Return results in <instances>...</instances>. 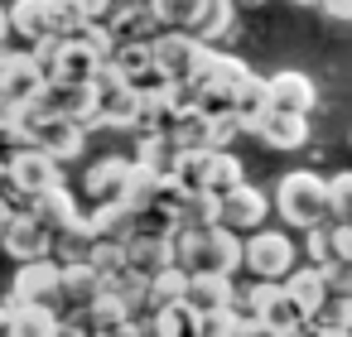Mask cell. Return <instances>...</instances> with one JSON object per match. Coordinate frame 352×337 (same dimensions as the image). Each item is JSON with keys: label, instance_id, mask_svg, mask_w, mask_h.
Returning a JSON list of instances; mask_svg holds the SVG:
<instances>
[{"label": "cell", "instance_id": "cell-8", "mask_svg": "<svg viewBox=\"0 0 352 337\" xmlns=\"http://www.w3.org/2000/svg\"><path fill=\"white\" fill-rule=\"evenodd\" d=\"M58 275H63V265H58L54 255L15 265V279H10V303H58Z\"/></svg>", "mask_w": 352, "mask_h": 337}, {"label": "cell", "instance_id": "cell-9", "mask_svg": "<svg viewBox=\"0 0 352 337\" xmlns=\"http://www.w3.org/2000/svg\"><path fill=\"white\" fill-rule=\"evenodd\" d=\"M251 135L265 145V150H280V154H289V150H304L309 145V116H294V111H265L256 126H251Z\"/></svg>", "mask_w": 352, "mask_h": 337}, {"label": "cell", "instance_id": "cell-12", "mask_svg": "<svg viewBox=\"0 0 352 337\" xmlns=\"http://www.w3.org/2000/svg\"><path fill=\"white\" fill-rule=\"evenodd\" d=\"M265 87H270V106H275V111L309 116V111L318 106V87H314V78H309V73L280 68V73H270V78H265Z\"/></svg>", "mask_w": 352, "mask_h": 337}, {"label": "cell", "instance_id": "cell-5", "mask_svg": "<svg viewBox=\"0 0 352 337\" xmlns=\"http://www.w3.org/2000/svg\"><path fill=\"white\" fill-rule=\"evenodd\" d=\"M299 265V246L285 231H251L241 236V270H251L256 279H285Z\"/></svg>", "mask_w": 352, "mask_h": 337}, {"label": "cell", "instance_id": "cell-19", "mask_svg": "<svg viewBox=\"0 0 352 337\" xmlns=\"http://www.w3.org/2000/svg\"><path fill=\"white\" fill-rule=\"evenodd\" d=\"M97 294H102V275H97L87 260H68L63 275H58V299H63L73 313H82Z\"/></svg>", "mask_w": 352, "mask_h": 337}, {"label": "cell", "instance_id": "cell-37", "mask_svg": "<svg viewBox=\"0 0 352 337\" xmlns=\"http://www.w3.org/2000/svg\"><path fill=\"white\" fill-rule=\"evenodd\" d=\"M236 337H285V332H280V327H270V323H261V318H241Z\"/></svg>", "mask_w": 352, "mask_h": 337}, {"label": "cell", "instance_id": "cell-6", "mask_svg": "<svg viewBox=\"0 0 352 337\" xmlns=\"http://www.w3.org/2000/svg\"><path fill=\"white\" fill-rule=\"evenodd\" d=\"M265 217H270V198H265L261 188H251V183H241V188H232V193L217 198V222H222L227 231H236V236L261 231Z\"/></svg>", "mask_w": 352, "mask_h": 337}, {"label": "cell", "instance_id": "cell-34", "mask_svg": "<svg viewBox=\"0 0 352 337\" xmlns=\"http://www.w3.org/2000/svg\"><path fill=\"white\" fill-rule=\"evenodd\" d=\"M304 251H309V265H333V246H328V226H314L304 231Z\"/></svg>", "mask_w": 352, "mask_h": 337}, {"label": "cell", "instance_id": "cell-29", "mask_svg": "<svg viewBox=\"0 0 352 337\" xmlns=\"http://www.w3.org/2000/svg\"><path fill=\"white\" fill-rule=\"evenodd\" d=\"M203 116H208V111H203ZM236 135H246L241 121H236V111H212V116L203 121V150H232Z\"/></svg>", "mask_w": 352, "mask_h": 337}, {"label": "cell", "instance_id": "cell-17", "mask_svg": "<svg viewBox=\"0 0 352 337\" xmlns=\"http://www.w3.org/2000/svg\"><path fill=\"white\" fill-rule=\"evenodd\" d=\"M58 327H63V318H58L54 303H10L6 337H58Z\"/></svg>", "mask_w": 352, "mask_h": 337}, {"label": "cell", "instance_id": "cell-43", "mask_svg": "<svg viewBox=\"0 0 352 337\" xmlns=\"http://www.w3.org/2000/svg\"><path fill=\"white\" fill-rule=\"evenodd\" d=\"M289 5H318V0H289Z\"/></svg>", "mask_w": 352, "mask_h": 337}, {"label": "cell", "instance_id": "cell-13", "mask_svg": "<svg viewBox=\"0 0 352 337\" xmlns=\"http://www.w3.org/2000/svg\"><path fill=\"white\" fill-rule=\"evenodd\" d=\"M10 34H20L30 49L44 44V39H58V25H54V0H10Z\"/></svg>", "mask_w": 352, "mask_h": 337}, {"label": "cell", "instance_id": "cell-23", "mask_svg": "<svg viewBox=\"0 0 352 337\" xmlns=\"http://www.w3.org/2000/svg\"><path fill=\"white\" fill-rule=\"evenodd\" d=\"M232 20H236V5L232 0H203L198 5V20H193V39H203V44H217V39H227L232 34Z\"/></svg>", "mask_w": 352, "mask_h": 337}, {"label": "cell", "instance_id": "cell-1", "mask_svg": "<svg viewBox=\"0 0 352 337\" xmlns=\"http://www.w3.org/2000/svg\"><path fill=\"white\" fill-rule=\"evenodd\" d=\"M246 78H251V68H246L236 54H217V49L208 44L198 73L188 78V97H193V106L208 111V116H212V111H232L236 97H241V87H246Z\"/></svg>", "mask_w": 352, "mask_h": 337}, {"label": "cell", "instance_id": "cell-20", "mask_svg": "<svg viewBox=\"0 0 352 337\" xmlns=\"http://www.w3.org/2000/svg\"><path fill=\"white\" fill-rule=\"evenodd\" d=\"M285 294L299 303L304 318H314V313L323 308V299H328V275H323L318 265H294V270L285 275Z\"/></svg>", "mask_w": 352, "mask_h": 337}, {"label": "cell", "instance_id": "cell-39", "mask_svg": "<svg viewBox=\"0 0 352 337\" xmlns=\"http://www.w3.org/2000/svg\"><path fill=\"white\" fill-rule=\"evenodd\" d=\"M92 337H145V323H121V327H107V332H92Z\"/></svg>", "mask_w": 352, "mask_h": 337}, {"label": "cell", "instance_id": "cell-28", "mask_svg": "<svg viewBox=\"0 0 352 337\" xmlns=\"http://www.w3.org/2000/svg\"><path fill=\"white\" fill-rule=\"evenodd\" d=\"M145 5H150V15H155L160 30H184V34H188L203 0H145Z\"/></svg>", "mask_w": 352, "mask_h": 337}, {"label": "cell", "instance_id": "cell-41", "mask_svg": "<svg viewBox=\"0 0 352 337\" xmlns=\"http://www.w3.org/2000/svg\"><path fill=\"white\" fill-rule=\"evenodd\" d=\"M20 207L10 202V198H0V236H6V226H10V217H15Z\"/></svg>", "mask_w": 352, "mask_h": 337}, {"label": "cell", "instance_id": "cell-42", "mask_svg": "<svg viewBox=\"0 0 352 337\" xmlns=\"http://www.w3.org/2000/svg\"><path fill=\"white\" fill-rule=\"evenodd\" d=\"M6 39H10V10L0 5V49H6Z\"/></svg>", "mask_w": 352, "mask_h": 337}, {"label": "cell", "instance_id": "cell-31", "mask_svg": "<svg viewBox=\"0 0 352 337\" xmlns=\"http://www.w3.org/2000/svg\"><path fill=\"white\" fill-rule=\"evenodd\" d=\"M309 323H318V327H342V332H352V294H328L323 299V308L309 318Z\"/></svg>", "mask_w": 352, "mask_h": 337}, {"label": "cell", "instance_id": "cell-36", "mask_svg": "<svg viewBox=\"0 0 352 337\" xmlns=\"http://www.w3.org/2000/svg\"><path fill=\"white\" fill-rule=\"evenodd\" d=\"M73 5L82 10V20H87V25H97V20H107V15H111L116 0H73Z\"/></svg>", "mask_w": 352, "mask_h": 337}, {"label": "cell", "instance_id": "cell-15", "mask_svg": "<svg viewBox=\"0 0 352 337\" xmlns=\"http://www.w3.org/2000/svg\"><path fill=\"white\" fill-rule=\"evenodd\" d=\"M184 303H188L198 318H203V313H217V308H236V279H232V275H188Z\"/></svg>", "mask_w": 352, "mask_h": 337}, {"label": "cell", "instance_id": "cell-40", "mask_svg": "<svg viewBox=\"0 0 352 337\" xmlns=\"http://www.w3.org/2000/svg\"><path fill=\"white\" fill-rule=\"evenodd\" d=\"M304 337H352L342 327H318V323H304Z\"/></svg>", "mask_w": 352, "mask_h": 337}, {"label": "cell", "instance_id": "cell-38", "mask_svg": "<svg viewBox=\"0 0 352 337\" xmlns=\"http://www.w3.org/2000/svg\"><path fill=\"white\" fill-rule=\"evenodd\" d=\"M318 10H323L328 20H342V25H352V0H318Z\"/></svg>", "mask_w": 352, "mask_h": 337}, {"label": "cell", "instance_id": "cell-22", "mask_svg": "<svg viewBox=\"0 0 352 337\" xmlns=\"http://www.w3.org/2000/svg\"><path fill=\"white\" fill-rule=\"evenodd\" d=\"M145 332H150V337H198V313H193L184 299H179V303H164V308H150Z\"/></svg>", "mask_w": 352, "mask_h": 337}, {"label": "cell", "instance_id": "cell-32", "mask_svg": "<svg viewBox=\"0 0 352 337\" xmlns=\"http://www.w3.org/2000/svg\"><path fill=\"white\" fill-rule=\"evenodd\" d=\"M241 327V313L236 308H217V313H203L198 318V337H236Z\"/></svg>", "mask_w": 352, "mask_h": 337}, {"label": "cell", "instance_id": "cell-3", "mask_svg": "<svg viewBox=\"0 0 352 337\" xmlns=\"http://www.w3.org/2000/svg\"><path fill=\"white\" fill-rule=\"evenodd\" d=\"M203 39L184 34V30H160L150 39V54H155V78L160 82H174V87H188V78L198 73L203 63Z\"/></svg>", "mask_w": 352, "mask_h": 337}, {"label": "cell", "instance_id": "cell-4", "mask_svg": "<svg viewBox=\"0 0 352 337\" xmlns=\"http://www.w3.org/2000/svg\"><path fill=\"white\" fill-rule=\"evenodd\" d=\"M6 169H10V193H15V202H34L39 193L63 188V164L49 159V154L34 150V145L10 150V154H6Z\"/></svg>", "mask_w": 352, "mask_h": 337}, {"label": "cell", "instance_id": "cell-26", "mask_svg": "<svg viewBox=\"0 0 352 337\" xmlns=\"http://www.w3.org/2000/svg\"><path fill=\"white\" fill-rule=\"evenodd\" d=\"M246 183V174H241V159L232 154V150H208V193H232V188H241Z\"/></svg>", "mask_w": 352, "mask_h": 337}, {"label": "cell", "instance_id": "cell-7", "mask_svg": "<svg viewBox=\"0 0 352 337\" xmlns=\"http://www.w3.org/2000/svg\"><path fill=\"white\" fill-rule=\"evenodd\" d=\"M0 251H6L15 265H25V260H44V255H54V231L25 207V212L10 217L6 236H0Z\"/></svg>", "mask_w": 352, "mask_h": 337}, {"label": "cell", "instance_id": "cell-33", "mask_svg": "<svg viewBox=\"0 0 352 337\" xmlns=\"http://www.w3.org/2000/svg\"><path fill=\"white\" fill-rule=\"evenodd\" d=\"M328 207H333L338 222H352V174L328 178Z\"/></svg>", "mask_w": 352, "mask_h": 337}, {"label": "cell", "instance_id": "cell-24", "mask_svg": "<svg viewBox=\"0 0 352 337\" xmlns=\"http://www.w3.org/2000/svg\"><path fill=\"white\" fill-rule=\"evenodd\" d=\"M135 164L150 169V174H160V178H169V169L179 164V150H174V140L164 130H150V135L135 140Z\"/></svg>", "mask_w": 352, "mask_h": 337}, {"label": "cell", "instance_id": "cell-10", "mask_svg": "<svg viewBox=\"0 0 352 337\" xmlns=\"http://www.w3.org/2000/svg\"><path fill=\"white\" fill-rule=\"evenodd\" d=\"M30 145H34V150H44V154H49V159H58V164H73V159H82V150H87V130H82V126H73V121L49 116V121H39V126H34Z\"/></svg>", "mask_w": 352, "mask_h": 337}, {"label": "cell", "instance_id": "cell-2", "mask_svg": "<svg viewBox=\"0 0 352 337\" xmlns=\"http://www.w3.org/2000/svg\"><path fill=\"white\" fill-rule=\"evenodd\" d=\"M270 212L285 217V226L294 231H314V226H328L333 207H328V178L309 174V169H294L275 183V198H270Z\"/></svg>", "mask_w": 352, "mask_h": 337}, {"label": "cell", "instance_id": "cell-25", "mask_svg": "<svg viewBox=\"0 0 352 337\" xmlns=\"http://www.w3.org/2000/svg\"><path fill=\"white\" fill-rule=\"evenodd\" d=\"M164 183H169V178H160V174H150V169H140V164L131 159V178H126V188H121V202H126L131 212H145V207L164 193Z\"/></svg>", "mask_w": 352, "mask_h": 337}, {"label": "cell", "instance_id": "cell-35", "mask_svg": "<svg viewBox=\"0 0 352 337\" xmlns=\"http://www.w3.org/2000/svg\"><path fill=\"white\" fill-rule=\"evenodd\" d=\"M328 246H333L338 265H352V222H333L328 226Z\"/></svg>", "mask_w": 352, "mask_h": 337}, {"label": "cell", "instance_id": "cell-27", "mask_svg": "<svg viewBox=\"0 0 352 337\" xmlns=\"http://www.w3.org/2000/svg\"><path fill=\"white\" fill-rule=\"evenodd\" d=\"M232 111H236V121H241V130H251V126H256V121H261V116L270 111V87H265V78H256V73H251Z\"/></svg>", "mask_w": 352, "mask_h": 337}, {"label": "cell", "instance_id": "cell-16", "mask_svg": "<svg viewBox=\"0 0 352 337\" xmlns=\"http://www.w3.org/2000/svg\"><path fill=\"white\" fill-rule=\"evenodd\" d=\"M121 251H126V270H135V275H160L164 265H174V246H169V236H145V231H131L126 241H121Z\"/></svg>", "mask_w": 352, "mask_h": 337}, {"label": "cell", "instance_id": "cell-14", "mask_svg": "<svg viewBox=\"0 0 352 337\" xmlns=\"http://www.w3.org/2000/svg\"><path fill=\"white\" fill-rule=\"evenodd\" d=\"M131 178V159L126 154H102L92 159V169L82 174V193L92 202H121V188Z\"/></svg>", "mask_w": 352, "mask_h": 337}, {"label": "cell", "instance_id": "cell-30", "mask_svg": "<svg viewBox=\"0 0 352 337\" xmlns=\"http://www.w3.org/2000/svg\"><path fill=\"white\" fill-rule=\"evenodd\" d=\"M188 289V270L179 265H164L160 275H150V308H164V303H179Z\"/></svg>", "mask_w": 352, "mask_h": 337}, {"label": "cell", "instance_id": "cell-11", "mask_svg": "<svg viewBox=\"0 0 352 337\" xmlns=\"http://www.w3.org/2000/svg\"><path fill=\"white\" fill-rule=\"evenodd\" d=\"M44 87V73L34 68L30 49H0V97L6 102H25Z\"/></svg>", "mask_w": 352, "mask_h": 337}, {"label": "cell", "instance_id": "cell-21", "mask_svg": "<svg viewBox=\"0 0 352 337\" xmlns=\"http://www.w3.org/2000/svg\"><path fill=\"white\" fill-rule=\"evenodd\" d=\"M107 63H111V68H116V73L135 87V92H140V87H150V82H160V78H155V54H150V39H145V44H116Z\"/></svg>", "mask_w": 352, "mask_h": 337}, {"label": "cell", "instance_id": "cell-44", "mask_svg": "<svg viewBox=\"0 0 352 337\" xmlns=\"http://www.w3.org/2000/svg\"><path fill=\"white\" fill-rule=\"evenodd\" d=\"M347 145H352V140H347Z\"/></svg>", "mask_w": 352, "mask_h": 337}, {"label": "cell", "instance_id": "cell-18", "mask_svg": "<svg viewBox=\"0 0 352 337\" xmlns=\"http://www.w3.org/2000/svg\"><path fill=\"white\" fill-rule=\"evenodd\" d=\"M30 212H34L54 236H63V231H73V226L82 222V207H78V198H73L68 188H49V193H39V198L30 202Z\"/></svg>", "mask_w": 352, "mask_h": 337}]
</instances>
